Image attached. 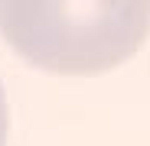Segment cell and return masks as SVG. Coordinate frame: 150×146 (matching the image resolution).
<instances>
[{"label": "cell", "mask_w": 150, "mask_h": 146, "mask_svg": "<svg viewBox=\"0 0 150 146\" xmlns=\"http://www.w3.org/2000/svg\"><path fill=\"white\" fill-rule=\"evenodd\" d=\"M7 127H10V114H7V97H4V85H0V146L7 143Z\"/></svg>", "instance_id": "7a4b0ae2"}, {"label": "cell", "mask_w": 150, "mask_h": 146, "mask_svg": "<svg viewBox=\"0 0 150 146\" xmlns=\"http://www.w3.org/2000/svg\"><path fill=\"white\" fill-rule=\"evenodd\" d=\"M150 33V0H0V36L30 65L101 75L127 62Z\"/></svg>", "instance_id": "6da1fadb"}]
</instances>
